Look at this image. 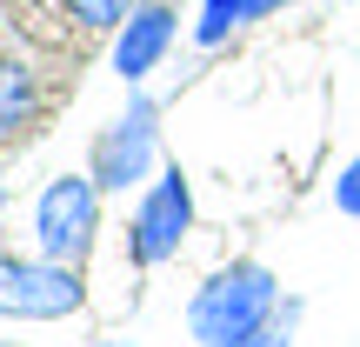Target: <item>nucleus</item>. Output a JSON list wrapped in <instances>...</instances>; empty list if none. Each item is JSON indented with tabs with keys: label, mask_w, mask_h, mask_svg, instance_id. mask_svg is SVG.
<instances>
[{
	"label": "nucleus",
	"mask_w": 360,
	"mask_h": 347,
	"mask_svg": "<svg viewBox=\"0 0 360 347\" xmlns=\"http://www.w3.org/2000/svg\"><path fill=\"white\" fill-rule=\"evenodd\" d=\"M281 308V281L260 260H233V267L207 274V287L187 301V334L200 347H233L247 327H260Z\"/></svg>",
	"instance_id": "f257e3e1"
},
{
	"label": "nucleus",
	"mask_w": 360,
	"mask_h": 347,
	"mask_svg": "<svg viewBox=\"0 0 360 347\" xmlns=\"http://www.w3.org/2000/svg\"><path fill=\"white\" fill-rule=\"evenodd\" d=\"M94 234H101V180L94 174H53L40 187V207H34L40 254L60 260V267H80L94 254Z\"/></svg>",
	"instance_id": "f03ea898"
},
{
	"label": "nucleus",
	"mask_w": 360,
	"mask_h": 347,
	"mask_svg": "<svg viewBox=\"0 0 360 347\" xmlns=\"http://www.w3.org/2000/svg\"><path fill=\"white\" fill-rule=\"evenodd\" d=\"M187 234H193V187H187V174H180V160H174V168H160L147 180L141 207H134V220H127L134 267H167Z\"/></svg>",
	"instance_id": "7ed1b4c3"
},
{
	"label": "nucleus",
	"mask_w": 360,
	"mask_h": 347,
	"mask_svg": "<svg viewBox=\"0 0 360 347\" xmlns=\"http://www.w3.org/2000/svg\"><path fill=\"white\" fill-rule=\"evenodd\" d=\"M87 308V287H80V267H60V260L34 254H0V314L7 321H67V314Z\"/></svg>",
	"instance_id": "20e7f679"
},
{
	"label": "nucleus",
	"mask_w": 360,
	"mask_h": 347,
	"mask_svg": "<svg viewBox=\"0 0 360 347\" xmlns=\"http://www.w3.org/2000/svg\"><path fill=\"white\" fill-rule=\"evenodd\" d=\"M154 101H127V114L114 120V127H101V141H94V180H101V194H127L141 187L147 174H154V147H160V127H154Z\"/></svg>",
	"instance_id": "39448f33"
},
{
	"label": "nucleus",
	"mask_w": 360,
	"mask_h": 347,
	"mask_svg": "<svg viewBox=\"0 0 360 347\" xmlns=\"http://www.w3.org/2000/svg\"><path fill=\"white\" fill-rule=\"evenodd\" d=\"M167 47H174V7L167 0H141V7L127 13V27L114 34V74L127 80V87H141V80L167 61Z\"/></svg>",
	"instance_id": "423d86ee"
},
{
	"label": "nucleus",
	"mask_w": 360,
	"mask_h": 347,
	"mask_svg": "<svg viewBox=\"0 0 360 347\" xmlns=\"http://www.w3.org/2000/svg\"><path fill=\"white\" fill-rule=\"evenodd\" d=\"M40 94H34V74H27V61H7L0 53V134H20L27 120H34Z\"/></svg>",
	"instance_id": "0eeeda50"
},
{
	"label": "nucleus",
	"mask_w": 360,
	"mask_h": 347,
	"mask_svg": "<svg viewBox=\"0 0 360 347\" xmlns=\"http://www.w3.org/2000/svg\"><path fill=\"white\" fill-rule=\"evenodd\" d=\"M300 314H307L300 301H281V308H274L267 321H260V327H247V334L233 341V347H294V327H300Z\"/></svg>",
	"instance_id": "6e6552de"
},
{
	"label": "nucleus",
	"mask_w": 360,
	"mask_h": 347,
	"mask_svg": "<svg viewBox=\"0 0 360 347\" xmlns=\"http://www.w3.org/2000/svg\"><path fill=\"white\" fill-rule=\"evenodd\" d=\"M134 7H141V0H67V13H74L87 34H120Z\"/></svg>",
	"instance_id": "1a4fd4ad"
},
{
	"label": "nucleus",
	"mask_w": 360,
	"mask_h": 347,
	"mask_svg": "<svg viewBox=\"0 0 360 347\" xmlns=\"http://www.w3.org/2000/svg\"><path fill=\"white\" fill-rule=\"evenodd\" d=\"M240 20H247V0H207L200 20H193V40H200V47H220Z\"/></svg>",
	"instance_id": "9d476101"
},
{
	"label": "nucleus",
	"mask_w": 360,
	"mask_h": 347,
	"mask_svg": "<svg viewBox=\"0 0 360 347\" xmlns=\"http://www.w3.org/2000/svg\"><path fill=\"white\" fill-rule=\"evenodd\" d=\"M334 207L360 220V160H347V168H340V180H334Z\"/></svg>",
	"instance_id": "9b49d317"
},
{
	"label": "nucleus",
	"mask_w": 360,
	"mask_h": 347,
	"mask_svg": "<svg viewBox=\"0 0 360 347\" xmlns=\"http://www.w3.org/2000/svg\"><path fill=\"white\" fill-rule=\"evenodd\" d=\"M274 7H287V0H247V20H260V13H274Z\"/></svg>",
	"instance_id": "f8f14e48"
},
{
	"label": "nucleus",
	"mask_w": 360,
	"mask_h": 347,
	"mask_svg": "<svg viewBox=\"0 0 360 347\" xmlns=\"http://www.w3.org/2000/svg\"><path fill=\"white\" fill-rule=\"evenodd\" d=\"M101 347H120V341H101Z\"/></svg>",
	"instance_id": "ddd939ff"
},
{
	"label": "nucleus",
	"mask_w": 360,
	"mask_h": 347,
	"mask_svg": "<svg viewBox=\"0 0 360 347\" xmlns=\"http://www.w3.org/2000/svg\"><path fill=\"white\" fill-rule=\"evenodd\" d=\"M0 201H7V194H0Z\"/></svg>",
	"instance_id": "4468645a"
}]
</instances>
